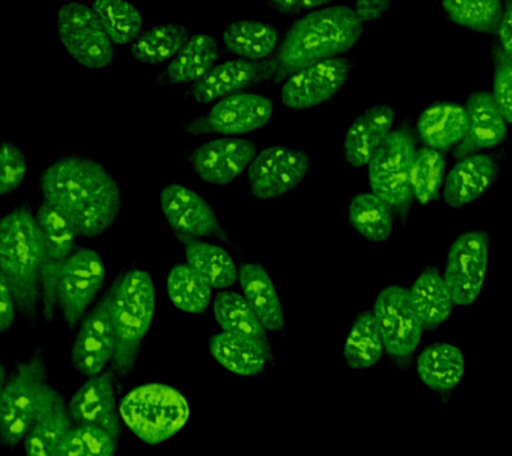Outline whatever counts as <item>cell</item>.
Masks as SVG:
<instances>
[{
    "mask_svg": "<svg viewBox=\"0 0 512 456\" xmlns=\"http://www.w3.org/2000/svg\"><path fill=\"white\" fill-rule=\"evenodd\" d=\"M408 294L424 331H435L442 326L455 306L444 276L435 267L424 268Z\"/></svg>",
    "mask_w": 512,
    "mask_h": 456,
    "instance_id": "f1b7e54d",
    "label": "cell"
},
{
    "mask_svg": "<svg viewBox=\"0 0 512 456\" xmlns=\"http://www.w3.org/2000/svg\"><path fill=\"white\" fill-rule=\"evenodd\" d=\"M214 318L220 330L268 342L267 330L244 295L219 292L214 299Z\"/></svg>",
    "mask_w": 512,
    "mask_h": 456,
    "instance_id": "d590c367",
    "label": "cell"
},
{
    "mask_svg": "<svg viewBox=\"0 0 512 456\" xmlns=\"http://www.w3.org/2000/svg\"><path fill=\"white\" fill-rule=\"evenodd\" d=\"M107 295L116 332L112 371L123 378L134 368L154 322V279L147 271L132 268L116 276Z\"/></svg>",
    "mask_w": 512,
    "mask_h": 456,
    "instance_id": "277c9868",
    "label": "cell"
},
{
    "mask_svg": "<svg viewBox=\"0 0 512 456\" xmlns=\"http://www.w3.org/2000/svg\"><path fill=\"white\" fill-rule=\"evenodd\" d=\"M208 348L212 358L224 370L239 376L259 375L271 359L268 342L230 332H216L211 336Z\"/></svg>",
    "mask_w": 512,
    "mask_h": 456,
    "instance_id": "cb8c5ba5",
    "label": "cell"
},
{
    "mask_svg": "<svg viewBox=\"0 0 512 456\" xmlns=\"http://www.w3.org/2000/svg\"><path fill=\"white\" fill-rule=\"evenodd\" d=\"M363 31L364 24L354 8L328 6L308 12L287 28L274 58L268 59L271 80L287 79L300 68L347 54Z\"/></svg>",
    "mask_w": 512,
    "mask_h": 456,
    "instance_id": "7a4b0ae2",
    "label": "cell"
},
{
    "mask_svg": "<svg viewBox=\"0 0 512 456\" xmlns=\"http://www.w3.org/2000/svg\"><path fill=\"white\" fill-rule=\"evenodd\" d=\"M186 263L206 280L212 290H226L239 280V268L230 252L207 240L184 242Z\"/></svg>",
    "mask_w": 512,
    "mask_h": 456,
    "instance_id": "1f68e13d",
    "label": "cell"
},
{
    "mask_svg": "<svg viewBox=\"0 0 512 456\" xmlns=\"http://www.w3.org/2000/svg\"><path fill=\"white\" fill-rule=\"evenodd\" d=\"M268 80H271L270 60L248 62L235 58L215 64L206 76L192 84L190 95L195 102L214 104Z\"/></svg>",
    "mask_w": 512,
    "mask_h": 456,
    "instance_id": "ffe728a7",
    "label": "cell"
},
{
    "mask_svg": "<svg viewBox=\"0 0 512 456\" xmlns=\"http://www.w3.org/2000/svg\"><path fill=\"white\" fill-rule=\"evenodd\" d=\"M106 282L102 256L92 248L79 247L62 268L56 299L68 330H75L91 310Z\"/></svg>",
    "mask_w": 512,
    "mask_h": 456,
    "instance_id": "8fae6325",
    "label": "cell"
},
{
    "mask_svg": "<svg viewBox=\"0 0 512 456\" xmlns=\"http://www.w3.org/2000/svg\"><path fill=\"white\" fill-rule=\"evenodd\" d=\"M159 208L168 228L180 240H227L226 231L207 200L192 188L171 183L159 191Z\"/></svg>",
    "mask_w": 512,
    "mask_h": 456,
    "instance_id": "5bb4252c",
    "label": "cell"
},
{
    "mask_svg": "<svg viewBox=\"0 0 512 456\" xmlns=\"http://www.w3.org/2000/svg\"><path fill=\"white\" fill-rule=\"evenodd\" d=\"M498 175V163L487 154L466 155L451 167L443 186V200L459 210L486 194Z\"/></svg>",
    "mask_w": 512,
    "mask_h": 456,
    "instance_id": "7402d4cb",
    "label": "cell"
},
{
    "mask_svg": "<svg viewBox=\"0 0 512 456\" xmlns=\"http://www.w3.org/2000/svg\"><path fill=\"white\" fill-rule=\"evenodd\" d=\"M72 422L62 394L56 391L24 438L26 456H60Z\"/></svg>",
    "mask_w": 512,
    "mask_h": 456,
    "instance_id": "4dcf8cb0",
    "label": "cell"
},
{
    "mask_svg": "<svg viewBox=\"0 0 512 456\" xmlns=\"http://www.w3.org/2000/svg\"><path fill=\"white\" fill-rule=\"evenodd\" d=\"M418 134L426 147L444 152L459 146L466 136V106L451 102L431 104L420 112Z\"/></svg>",
    "mask_w": 512,
    "mask_h": 456,
    "instance_id": "484cf974",
    "label": "cell"
},
{
    "mask_svg": "<svg viewBox=\"0 0 512 456\" xmlns=\"http://www.w3.org/2000/svg\"><path fill=\"white\" fill-rule=\"evenodd\" d=\"M491 94L506 122L512 124V60L499 48L495 54L494 88Z\"/></svg>",
    "mask_w": 512,
    "mask_h": 456,
    "instance_id": "7bdbcfd3",
    "label": "cell"
},
{
    "mask_svg": "<svg viewBox=\"0 0 512 456\" xmlns=\"http://www.w3.org/2000/svg\"><path fill=\"white\" fill-rule=\"evenodd\" d=\"M275 111V103L268 96L239 92L218 100L199 118L188 120L184 123L183 132L188 136L214 134L240 138L270 124Z\"/></svg>",
    "mask_w": 512,
    "mask_h": 456,
    "instance_id": "9c48e42d",
    "label": "cell"
},
{
    "mask_svg": "<svg viewBox=\"0 0 512 456\" xmlns=\"http://www.w3.org/2000/svg\"><path fill=\"white\" fill-rule=\"evenodd\" d=\"M278 28L260 20H236L224 28V48L235 58L264 62L278 51Z\"/></svg>",
    "mask_w": 512,
    "mask_h": 456,
    "instance_id": "f546056e",
    "label": "cell"
},
{
    "mask_svg": "<svg viewBox=\"0 0 512 456\" xmlns=\"http://www.w3.org/2000/svg\"><path fill=\"white\" fill-rule=\"evenodd\" d=\"M256 154L252 140L222 136L192 148L188 162L204 183L223 187L248 170Z\"/></svg>",
    "mask_w": 512,
    "mask_h": 456,
    "instance_id": "ac0fdd59",
    "label": "cell"
},
{
    "mask_svg": "<svg viewBox=\"0 0 512 456\" xmlns=\"http://www.w3.org/2000/svg\"><path fill=\"white\" fill-rule=\"evenodd\" d=\"M415 154V140L411 131L398 127L392 130L367 166L371 191L399 214H407L414 200L411 171Z\"/></svg>",
    "mask_w": 512,
    "mask_h": 456,
    "instance_id": "52a82bcc",
    "label": "cell"
},
{
    "mask_svg": "<svg viewBox=\"0 0 512 456\" xmlns=\"http://www.w3.org/2000/svg\"><path fill=\"white\" fill-rule=\"evenodd\" d=\"M115 352L116 332L106 292L79 324L71 351L72 367L87 378H92L103 374L114 360Z\"/></svg>",
    "mask_w": 512,
    "mask_h": 456,
    "instance_id": "e0dca14e",
    "label": "cell"
},
{
    "mask_svg": "<svg viewBox=\"0 0 512 456\" xmlns=\"http://www.w3.org/2000/svg\"><path fill=\"white\" fill-rule=\"evenodd\" d=\"M68 406L74 426L102 428L119 439L120 419L116 411L115 372L92 376L71 396Z\"/></svg>",
    "mask_w": 512,
    "mask_h": 456,
    "instance_id": "d6986e66",
    "label": "cell"
},
{
    "mask_svg": "<svg viewBox=\"0 0 512 456\" xmlns=\"http://www.w3.org/2000/svg\"><path fill=\"white\" fill-rule=\"evenodd\" d=\"M42 236V315L48 324L54 319L58 299L56 288L62 268L76 250L78 234L59 212L48 204H40L36 211Z\"/></svg>",
    "mask_w": 512,
    "mask_h": 456,
    "instance_id": "9a60e30c",
    "label": "cell"
},
{
    "mask_svg": "<svg viewBox=\"0 0 512 456\" xmlns=\"http://www.w3.org/2000/svg\"><path fill=\"white\" fill-rule=\"evenodd\" d=\"M0 275L10 284L19 314L35 323L42 314V236L28 206L15 207L0 222Z\"/></svg>",
    "mask_w": 512,
    "mask_h": 456,
    "instance_id": "3957f363",
    "label": "cell"
},
{
    "mask_svg": "<svg viewBox=\"0 0 512 456\" xmlns=\"http://www.w3.org/2000/svg\"><path fill=\"white\" fill-rule=\"evenodd\" d=\"M219 51V43L214 36H191L159 76V83L163 86H182L199 82L215 67Z\"/></svg>",
    "mask_w": 512,
    "mask_h": 456,
    "instance_id": "83f0119b",
    "label": "cell"
},
{
    "mask_svg": "<svg viewBox=\"0 0 512 456\" xmlns=\"http://www.w3.org/2000/svg\"><path fill=\"white\" fill-rule=\"evenodd\" d=\"M334 2L335 0H267V7L278 15L294 16L328 7Z\"/></svg>",
    "mask_w": 512,
    "mask_h": 456,
    "instance_id": "ee69618b",
    "label": "cell"
},
{
    "mask_svg": "<svg viewBox=\"0 0 512 456\" xmlns=\"http://www.w3.org/2000/svg\"><path fill=\"white\" fill-rule=\"evenodd\" d=\"M42 202L59 212L80 238H99L114 226L122 208V191L98 160L64 154L39 176Z\"/></svg>",
    "mask_w": 512,
    "mask_h": 456,
    "instance_id": "6da1fadb",
    "label": "cell"
},
{
    "mask_svg": "<svg viewBox=\"0 0 512 456\" xmlns=\"http://www.w3.org/2000/svg\"><path fill=\"white\" fill-rule=\"evenodd\" d=\"M395 111L387 104H375L360 112L343 136L344 158L352 170L370 164L394 130Z\"/></svg>",
    "mask_w": 512,
    "mask_h": 456,
    "instance_id": "44dd1931",
    "label": "cell"
},
{
    "mask_svg": "<svg viewBox=\"0 0 512 456\" xmlns=\"http://www.w3.org/2000/svg\"><path fill=\"white\" fill-rule=\"evenodd\" d=\"M447 18L456 26L480 34H495L503 14V0H442Z\"/></svg>",
    "mask_w": 512,
    "mask_h": 456,
    "instance_id": "f35d334b",
    "label": "cell"
},
{
    "mask_svg": "<svg viewBox=\"0 0 512 456\" xmlns=\"http://www.w3.org/2000/svg\"><path fill=\"white\" fill-rule=\"evenodd\" d=\"M120 419L147 444L167 442L186 426L190 406L182 392L162 383L143 384L124 396Z\"/></svg>",
    "mask_w": 512,
    "mask_h": 456,
    "instance_id": "8992f818",
    "label": "cell"
},
{
    "mask_svg": "<svg viewBox=\"0 0 512 456\" xmlns=\"http://www.w3.org/2000/svg\"><path fill=\"white\" fill-rule=\"evenodd\" d=\"M488 254V235L484 231L463 232L451 244L443 276L455 306H471L482 294Z\"/></svg>",
    "mask_w": 512,
    "mask_h": 456,
    "instance_id": "4fadbf2b",
    "label": "cell"
},
{
    "mask_svg": "<svg viewBox=\"0 0 512 456\" xmlns=\"http://www.w3.org/2000/svg\"><path fill=\"white\" fill-rule=\"evenodd\" d=\"M394 0H356L354 10L363 24H372L383 18Z\"/></svg>",
    "mask_w": 512,
    "mask_h": 456,
    "instance_id": "bcb514c9",
    "label": "cell"
},
{
    "mask_svg": "<svg viewBox=\"0 0 512 456\" xmlns=\"http://www.w3.org/2000/svg\"><path fill=\"white\" fill-rule=\"evenodd\" d=\"M191 36L180 23H164L147 28L131 44V55L146 66L170 63Z\"/></svg>",
    "mask_w": 512,
    "mask_h": 456,
    "instance_id": "e575fe53",
    "label": "cell"
},
{
    "mask_svg": "<svg viewBox=\"0 0 512 456\" xmlns=\"http://www.w3.org/2000/svg\"><path fill=\"white\" fill-rule=\"evenodd\" d=\"M91 7L115 46L132 44L142 34V14L128 0H94Z\"/></svg>",
    "mask_w": 512,
    "mask_h": 456,
    "instance_id": "74e56055",
    "label": "cell"
},
{
    "mask_svg": "<svg viewBox=\"0 0 512 456\" xmlns=\"http://www.w3.org/2000/svg\"><path fill=\"white\" fill-rule=\"evenodd\" d=\"M27 175V160L15 143L4 142L0 150V194H14Z\"/></svg>",
    "mask_w": 512,
    "mask_h": 456,
    "instance_id": "b9f144b4",
    "label": "cell"
},
{
    "mask_svg": "<svg viewBox=\"0 0 512 456\" xmlns=\"http://www.w3.org/2000/svg\"><path fill=\"white\" fill-rule=\"evenodd\" d=\"M166 292L170 302L186 314H203L211 304L210 284L187 263L175 264L168 271Z\"/></svg>",
    "mask_w": 512,
    "mask_h": 456,
    "instance_id": "8d00e7d4",
    "label": "cell"
},
{
    "mask_svg": "<svg viewBox=\"0 0 512 456\" xmlns=\"http://www.w3.org/2000/svg\"><path fill=\"white\" fill-rule=\"evenodd\" d=\"M55 394V388L48 383L42 351L19 360L0 392V438L4 447L14 448L26 438Z\"/></svg>",
    "mask_w": 512,
    "mask_h": 456,
    "instance_id": "5b68a950",
    "label": "cell"
},
{
    "mask_svg": "<svg viewBox=\"0 0 512 456\" xmlns=\"http://www.w3.org/2000/svg\"><path fill=\"white\" fill-rule=\"evenodd\" d=\"M394 208L374 192H359L348 204L352 228L371 243H384L394 231Z\"/></svg>",
    "mask_w": 512,
    "mask_h": 456,
    "instance_id": "d6a6232c",
    "label": "cell"
},
{
    "mask_svg": "<svg viewBox=\"0 0 512 456\" xmlns=\"http://www.w3.org/2000/svg\"><path fill=\"white\" fill-rule=\"evenodd\" d=\"M60 43L67 54L87 70H110L115 44L87 4L68 0L56 12Z\"/></svg>",
    "mask_w": 512,
    "mask_h": 456,
    "instance_id": "ba28073f",
    "label": "cell"
},
{
    "mask_svg": "<svg viewBox=\"0 0 512 456\" xmlns=\"http://www.w3.org/2000/svg\"><path fill=\"white\" fill-rule=\"evenodd\" d=\"M239 282L244 298L262 322L271 332L284 330V310L274 280L266 268L259 263H243L239 267Z\"/></svg>",
    "mask_w": 512,
    "mask_h": 456,
    "instance_id": "4316f807",
    "label": "cell"
},
{
    "mask_svg": "<svg viewBox=\"0 0 512 456\" xmlns=\"http://www.w3.org/2000/svg\"><path fill=\"white\" fill-rule=\"evenodd\" d=\"M118 438L102 428L74 426L64 439L60 456H115Z\"/></svg>",
    "mask_w": 512,
    "mask_h": 456,
    "instance_id": "60d3db41",
    "label": "cell"
},
{
    "mask_svg": "<svg viewBox=\"0 0 512 456\" xmlns=\"http://www.w3.org/2000/svg\"><path fill=\"white\" fill-rule=\"evenodd\" d=\"M415 371L420 382L430 390L438 394H450L462 382L466 359L455 344L432 343L420 351Z\"/></svg>",
    "mask_w": 512,
    "mask_h": 456,
    "instance_id": "d4e9b609",
    "label": "cell"
},
{
    "mask_svg": "<svg viewBox=\"0 0 512 456\" xmlns=\"http://www.w3.org/2000/svg\"><path fill=\"white\" fill-rule=\"evenodd\" d=\"M447 160L443 152L423 147L412 163L411 183L414 199L428 204L439 198L446 180Z\"/></svg>",
    "mask_w": 512,
    "mask_h": 456,
    "instance_id": "ab89813d",
    "label": "cell"
},
{
    "mask_svg": "<svg viewBox=\"0 0 512 456\" xmlns=\"http://www.w3.org/2000/svg\"><path fill=\"white\" fill-rule=\"evenodd\" d=\"M384 354L386 350L374 314L359 312L344 340V362L352 371L368 370L376 366Z\"/></svg>",
    "mask_w": 512,
    "mask_h": 456,
    "instance_id": "836d02e7",
    "label": "cell"
},
{
    "mask_svg": "<svg viewBox=\"0 0 512 456\" xmlns=\"http://www.w3.org/2000/svg\"><path fill=\"white\" fill-rule=\"evenodd\" d=\"M310 166V156L302 148H263L247 170L251 195L262 202L282 198L302 183Z\"/></svg>",
    "mask_w": 512,
    "mask_h": 456,
    "instance_id": "7c38bea8",
    "label": "cell"
},
{
    "mask_svg": "<svg viewBox=\"0 0 512 456\" xmlns=\"http://www.w3.org/2000/svg\"><path fill=\"white\" fill-rule=\"evenodd\" d=\"M384 350L396 366H408L424 328L412 307L407 288L391 284L376 296L374 312Z\"/></svg>",
    "mask_w": 512,
    "mask_h": 456,
    "instance_id": "30bf717a",
    "label": "cell"
},
{
    "mask_svg": "<svg viewBox=\"0 0 512 456\" xmlns=\"http://www.w3.org/2000/svg\"><path fill=\"white\" fill-rule=\"evenodd\" d=\"M495 34L498 36L499 50L512 60V0L504 4L502 19Z\"/></svg>",
    "mask_w": 512,
    "mask_h": 456,
    "instance_id": "7dc6e473",
    "label": "cell"
},
{
    "mask_svg": "<svg viewBox=\"0 0 512 456\" xmlns=\"http://www.w3.org/2000/svg\"><path fill=\"white\" fill-rule=\"evenodd\" d=\"M352 66V59L338 56L300 68L283 84V106L296 111L322 106L346 86Z\"/></svg>",
    "mask_w": 512,
    "mask_h": 456,
    "instance_id": "2e32d148",
    "label": "cell"
},
{
    "mask_svg": "<svg viewBox=\"0 0 512 456\" xmlns=\"http://www.w3.org/2000/svg\"><path fill=\"white\" fill-rule=\"evenodd\" d=\"M467 131L456 155L463 156L490 150L507 138V122L496 106L491 92L476 91L466 104Z\"/></svg>",
    "mask_w": 512,
    "mask_h": 456,
    "instance_id": "603a6c76",
    "label": "cell"
},
{
    "mask_svg": "<svg viewBox=\"0 0 512 456\" xmlns=\"http://www.w3.org/2000/svg\"><path fill=\"white\" fill-rule=\"evenodd\" d=\"M16 312L18 307L10 284L3 275H0V331L3 335L14 326Z\"/></svg>",
    "mask_w": 512,
    "mask_h": 456,
    "instance_id": "f6af8a7d",
    "label": "cell"
}]
</instances>
